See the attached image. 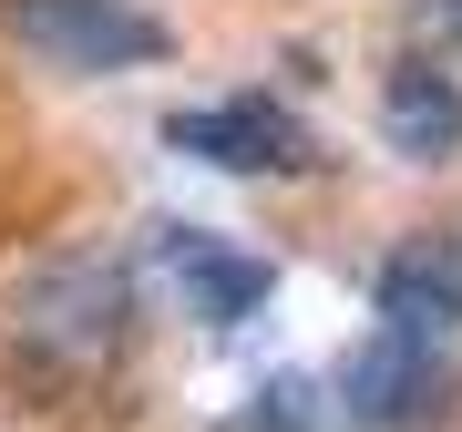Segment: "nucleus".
<instances>
[{"instance_id":"obj_4","label":"nucleus","mask_w":462,"mask_h":432,"mask_svg":"<svg viewBox=\"0 0 462 432\" xmlns=\"http://www.w3.org/2000/svg\"><path fill=\"white\" fill-rule=\"evenodd\" d=\"M165 155H185V165H206V175H298V165H319L309 124H298L278 93L185 103V114H165Z\"/></svg>"},{"instance_id":"obj_1","label":"nucleus","mask_w":462,"mask_h":432,"mask_svg":"<svg viewBox=\"0 0 462 432\" xmlns=\"http://www.w3.org/2000/svg\"><path fill=\"white\" fill-rule=\"evenodd\" d=\"M124 361H134V268L124 258L72 248V258H51L11 299V371H21V391L83 401V391L114 381Z\"/></svg>"},{"instance_id":"obj_2","label":"nucleus","mask_w":462,"mask_h":432,"mask_svg":"<svg viewBox=\"0 0 462 432\" xmlns=\"http://www.w3.org/2000/svg\"><path fill=\"white\" fill-rule=\"evenodd\" d=\"M0 32L51 72H144L175 52V32L144 0H0Z\"/></svg>"},{"instance_id":"obj_3","label":"nucleus","mask_w":462,"mask_h":432,"mask_svg":"<svg viewBox=\"0 0 462 432\" xmlns=\"http://www.w3.org/2000/svg\"><path fill=\"white\" fill-rule=\"evenodd\" d=\"M339 422L349 432H442L452 422V361H442V340L370 330L339 361Z\"/></svg>"},{"instance_id":"obj_6","label":"nucleus","mask_w":462,"mask_h":432,"mask_svg":"<svg viewBox=\"0 0 462 432\" xmlns=\"http://www.w3.org/2000/svg\"><path fill=\"white\" fill-rule=\"evenodd\" d=\"M370 309L380 330H411V340H452L462 330V248L452 237H411L370 268Z\"/></svg>"},{"instance_id":"obj_7","label":"nucleus","mask_w":462,"mask_h":432,"mask_svg":"<svg viewBox=\"0 0 462 432\" xmlns=\"http://www.w3.org/2000/svg\"><path fill=\"white\" fill-rule=\"evenodd\" d=\"M380 124H391V145H401V155L442 165V155L462 145V83L431 62V52H411V62L380 83Z\"/></svg>"},{"instance_id":"obj_9","label":"nucleus","mask_w":462,"mask_h":432,"mask_svg":"<svg viewBox=\"0 0 462 432\" xmlns=\"http://www.w3.org/2000/svg\"><path fill=\"white\" fill-rule=\"evenodd\" d=\"M401 42L411 52H462V0H411L401 11Z\"/></svg>"},{"instance_id":"obj_5","label":"nucleus","mask_w":462,"mask_h":432,"mask_svg":"<svg viewBox=\"0 0 462 432\" xmlns=\"http://www.w3.org/2000/svg\"><path fill=\"white\" fill-rule=\"evenodd\" d=\"M154 258H165V278L185 288V309H196L206 330H247L267 309V288H278L267 258L226 248V237H206V227H154Z\"/></svg>"},{"instance_id":"obj_8","label":"nucleus","mask_w":462,"mask_h":432,"mask_svg":"<svg viewBox=\"0 0 462 432\" xmlns=\"http://www.w3.org/2000/svg\"><path fill=\"white\" fill-rule=\"evenodd\" d=\"M226 432H329V401H319L309 381H257Z\"/></svg>"}]
</instances>
